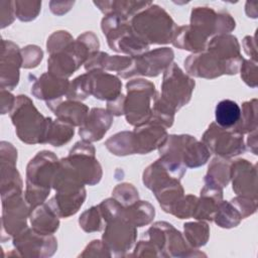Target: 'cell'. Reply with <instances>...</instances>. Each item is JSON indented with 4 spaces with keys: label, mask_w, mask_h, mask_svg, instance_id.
I'll return each instance as SVG.
<instances>
[{
    "label": "cell",
    "mask_w": 258,
    "mask_h": 258,
    "mask_svg": "<svg viewBox=\"0 0 258 258\" xmlns=\"http://www.w3.org/2000/svg\"><path fill=\"white\" fill-rule=\"evenodd\" d=\"M14 246L26 256H50L56 249V240L52 235H45L33 229L25 228L14 237Z\"/></svg>",
    "instance_id": "4fadbf2b"
},
{
    "label": "cell",
    "mask_w": 258,
    "mask_h": 258,
    "mask_svg": "<svg viewBox=\"0 0 258 258\" xmlns=\"http://www.w3.org/2000/svg\"><path fill=\"white\" fill-rule=\"evenodd\" d=\"M231 179L233 190L242 197L257 200L256 166L246 159H238L231 164Z\"/></svg>",
    "instance_id": "9a60e30c"
},
{
    "label": "cell",
    "mask_w": 258,
    "mask_h": 258,
    "mask_svg": "<svg viewBox=\"0 0 258 258\" xmlns=\"http://www.w3.org/2000/svg\"><path fill=\"white\" fill-rule=\"evenodd\" d=\"M46 105L53 111L58 120L72 126H81L89 114V108L87 106L74 100L67 99L66 101H61L59 99L46 102Z\"/></svg>",
    "instance_id": "44dd1931"
},
{
    "label": "cell",
    "mask_w": 258,
    "mask_h": 258,
    "mask_svg": "<svg viewBox=\"0 0 258 258\" xmlns=\"http://www.w3.org/2000/svg\"><path fill=\"white\" fill-rule=\"evenodd\" d=\"M18 138L27 143H45L48 118H44L26 96H18L10 111Z\"/></svg>",
    "instance_id": "3957f363"
},
{
    "label": "cell",
    "mask_w": 258,
    "mask_h": 258,
    "mask_svg": "<svg viewBox=\"0 0 258 258\" xmlns=\"http://www.w3.org/2000/svg\"><path fill=\"white\" fill-rule=\"evenodd\" d=\"M189 25L209 37L214 34H228L235 28V20L225 11L217 13L211 7H195Z\"/></svg>",
    "instance_id": "8fae6325"
},
{
    "label": "cell",
    "mask_w": 258,
    "mask_h": 258,
    "mask_svg": "<svg viewBox=\"0 0 258 258\" xmlns=\"http://www.w3.org/2000/svg\"><path fill=\"white\" fill-rule=\"evenodd\" d=\"M80 226L86 232L100 231L103 229V224L105 223L104 218L101 214L99 206L92 207L82 214L79 220Z\"/></svg>",
    "instance_id": "d590c367"
},
{
    "label": "cell",
    "mask_w": 258,
    "mask_h": 258,
    "mask_svg": "<svg viewBox=\"0 0 258 258\" xmlns=\"http://www.w3.org/2000/svg\"><path fill=\"white\" fill-rule=\"evenodd\" d=\"M243 47L245 52L253 58V61L257 60V52H256V44L255 40L251 36H246L243 40Z\"/></svg>",
    "instance_id": "b9f144b4"
},
{
    "label": "cell",
    "mask_w": 258,
    "mask_h": 258,
    "mask_svg": "<svg viewBox=\"0 0 258 258\" xmlns=\"http://www.w3.org/2000/svg\"><path fill=\"white\" fill-rule=\"evenodd\" d=\"M227 158L219 157L212 160L205 180H210L221 187L227 186L231 179V164Z\"/></svg>",
    "instance_id": "4dcf8cb0"
},
{
    "label": "cell",
    "mask_w": 258,
    "mask_h": 258,
    "mask_svg": "<svg viewBox=\"0 0 258 258\" xmlns=\"http://www.w3.org/2000/svg\"><path fill=\"white\" fill-rule=\"evenodd\" d=\"M50 5V10L52 13L56 14V15H61L63 13H66V11L62 9L64 8H69L71 9L72 5H74V2H55V1H51L49 3Z\"/></svg>",
    "instance_id": "7bdbcfd3"
},
{
    "label": "cell",
    "mask_w": 258,
    "mask_h": 258,
    "mask_svg": "<svg viewBox=\"0 0 258 258\" xmlns=\"http://www.w3.org/2000/svg\"><path fill=\"white\" fill-rule=\"evenodd\" d=\"M206 50L228 62L242 58L240 54V44L236 36L231 34H218L214 36L209 40Z\"/></svg>",
    "instance_id": "603a6c76"
},
{
    "label": "cell",
    "mask_w": 258,
    "mask_h": 258,
    "mask_svg": "<svg viewBox=\"0 0 258 258\" xmlns=\"http://www.w3.org/2000/svg\"><path fill=\"white\" fill-rule=\"evenodd\" d=\"M58 218L47 203L36 207L30 213L32 229L45 235H52L58 229Z\"/></svg>",
    "instance_id": "484cf974"
},
{
    "label": "cell",
    "mask_w": 258,
    "mask_h": 258,
    "mask_svg": "<svg viewBox=\"0 0 258 258\" xmlns=\"http://www.w3.org/2000/svg\"><path fill=\"white\" fill-rule=\"evenodd\" d=\"M195 81L174 62L165 71L161 85V97L176 111L186 105L191 97Z\"/></svg>",
    "instance_id": "ba28073f"
},
{
    "label": "cell",
    "mask_w": 258,
    "mask_h": 258,
    "mask_svg": "<svg viewBox=\"0 0 258 258\" xmlns=\"http://www.w3.org/2000/svg\"><path fill=\"white\" fill-rule=\"evenodd\" d=\"M131 56L109 55L106 52L96 51L89 56L85 62L86 71H114L118 74L129 68L131 63Z\"/></svg>",
    "instance_id": "cb8c5ba5"
},
{
    "label": "cell",
    "mask_w": 258,
    "mask_h": 258,
    "mask_svg": "<svg viewBox=\"0 0 258 258\" xmlns=\"http://www.w3.org/2000/svg\"><path fill=\"white\" fill-rule=\"evenodd\" d=\"M158 149L160 156L179 162L185 167L204 165L210 157L206 145L190 135H169Z\"/></svg>",
    "instance_id": "8992f818"
},
{
    "label": "cell",
    "mask_w": 258,
    "mask_h": 258,
    "mask_svg": "<svg viewBox=\"0 0 258 258\" xmlns=\"http://www.w3.org/2000/svg\"><path fill=\"white\" fill-rule=\"evenodd\" d=\"M151 3L146 1H94V4L106 15L116 13L127 19H131Z\"/></svg>",
    "instance_id": "4316f807"
},
{
    "label": "cell",
    "mask_w": 258,
    "mask_h": 258,
    "mask_svg": "<svg viewBox=\"0 0 258 258\" xmlns=\"http://www.w3.org/2000/svg\"><path fill=\"white\" fill-rule=\"evenodd\" d=\"M15 16L21 21H30L37 17L40 11L39 1H13Z\"/></svg>",
    "instance_id": "8d00e7d4"
},
{
    "label": "cell",
    "mask_w": 258,
    "mask_h": 258,
    "mask_svg": "<svg viewBox=\"0 0 258 258\" xmlns=\"http://www.w3.org/2000/svg\"><path fill=\"white\" fill-rule=\"evenodd\" d=\"M235 131L244 134L257 130V100L252 99L242 106L239 122L233 128Z\"/></svg>",
    "instance_id": "1f68e13d"
},
{
    "label": "cell",
    "mask_w": 258,
    "mask_h": 258,
    "mask_svg": "<svg viewBox=\"0 0 258 258\" xmlns=\"http://www.w3.org/2000/svg\"><path fill=\"white\" fill-rule=\"evenodd\" d=\"M87 78L89 93L95 98L110 102L121 95L122 83L117 77L98 70L87 73Z\"/></svg>",
    "instance_id": "ac0fdd59"
},
{
    "label": "cell",
    "mask_w": 258,
    "mask_h": 258,
    "mask_svg": "<svg viewBox=\"0 0 258 258\" xmlns=\"http://www.w3.org/2000/svg\"><path fill=\"white\" fill-rule=\"evenodd\" d=\"M134 32L148 45L172 41L177 29L170 15L160 6L151 3L130 19Z\"/></svg>",
    "instance_id": "6da1fadb"
},
{
    "label": "cell",
    "mask_w": 258,
    "mask_h": 258,
    "mask_svg": "<svg viewBox=\"0 0 258 258\" xmlns=\"http://www.w3.org/2000/svg\"><path fill=\"white\" fill-rule=\"evenodd\" d=\"M127 96L124 103V115L129 124L137 127L146 124L151 119L152 101L157 93L154 85L143 79L127 83Z\"/></svg>",
    "instance_id": "5b68a950"
},
{
    "label": "cell",
    "mask_w": 258,
    "mask_h": 258,
    "mask_svg": "<svg viewBox=\"0 0 258 258\" xmlns=\"http://www.w3.org/2000/svg\"><path fill=\"white\" fill-rule=\"evenodd\" d=\"M74 133V126L58 119L53 121L51 118H48L45 143L53 146H61L71 140Z\"/></svg>",
    "instance_id": "f546056e"
},
{
    "label": "cell",
    "mask_w": 258,
    "mask_h": 258,
    "mask_svg": "<svg viewBox=\"0 0 258 258\" xmlns=\"http://www.w3.org/2000/svg\"><path fill=\"white\" fill-rule=\"evenodd\" d=\"M241 215L231 202H221L215 212L213 221L222 228H233L240 224Z\"/></svg>",
    "instance_id": "d6a6232c"
},
{
    "label": "cell",
    "mask_w": 258,
    "mask_h": 258,
    "mask_svg": "<svg viewBox=\"0 0 258 258\" xmlns=\"http://www.w3.org/2000/svg\"><path fill=\"white\" fill-rule=\"evenodd\" d=\"M101 28L114 51L126 53L131 57L148 51L149 45L134 32L130 20L119 14H107L102 19Z\"/></svg>",
    "instance_id": "277c9868"
},
{
    "label": "cell",
    "mask_w": 258,
    "mask_h": 258,
    "mask_svg": "<svg viewBox=\"0 0 258 258\" xmlns=\"http://www.w3.org/2000/svg\"><path fill=\"white\" fill-rule=\"evenodd\" d=\"M72 41H74V38L72 37V35L69 32L55 31L47 39V43H46L47 51L49 52V54H52V53L58 51L59 49L63 48L64 46H67Z\"/></svg>",
    "instance_id": "f35d334b"
},
{
    "label": "cell",
    "mask_w": 258,
    "mask_h": 258,
    "mask_svg": "<svg viewBox=\"0 0 258 258\" xmlns=\"http://www.w3.org/2000/svg\"><path fill=\"white\" fill-rule=\"evenodd\" d=\"M22 55V67L25 69H30L37 67L39 61L42 59V50L35 45H28L21 49Z\"/></svg>",
    "instance_id": "ab89813d"
},
{
    "label": "cell",
    "mask_w": 258,
    "mask_h": 258,
    "mask_svg": "<svg viewBox=\"0 0 258 258\" xmlns=\"http://www.w3.org/2000/svg\"><path fill=\"white\" fill-rule=\"evenodd\" d=\"M58 160L51 151L38 152L28 163L26 170L25 201L32 211L47 198Z\"/></svg>",
    "instance_id": "7a4b0ae2"
},
{
    "label": "cell",
    "mask_w": 258,
    "mask_h": 258,
    "mask_svg": "<svg viewBox=\"0 0 258 258\" xmlns=\"http://www.w3.org/2000/svg\"><path fill=\"white\" fill-rule=\"evenodd\" d=\"M3 232L9 236H17L26 228V218L31 210L22 192L2 197Z\"/></svg>",
    "instance_id": "7c38bea8"
},
{
    "label": "cell",
    "mask_w": 258,
    "mask_h": 258,
    "mask_svg": "<svg viewBox=\"0 0 258 258\" xmlns=\"http://www.w3.org/2000/svg\"><path fill=\"white\" fill-rule=\"evenodd\" d=\"M113 198L124 208L138 201V191L130 183L118 184L113 190Z\"/></svg>",
    "instance_id": "74e56055"
},
{
    "label": "cell",
    "mask_w": 258,
    "mask_h": 258,
    "mask_svg": "<svg viewBox=\"0 0 258 258\" xmlns=\"http://www.w3.org/2000/svg\"><path fill=\"white\" fill-rule=\"evenodd\" d=\"M135 228L123 218L112 220L106 224L103 243L108 250L122 254L128 251L135 242Z\"/></svg>",
    "instance_id": "5bb4252c"
},
{
    "label": "cell",
    "mask_w": 258,
    "mask_h": 258,
    "mask_svg": "<svg viewBox=\"0 0 258 258\" xmlns=\"http://www.w3.org/2000/svg\"><path fill=\"white\" fill-rule=\"evenodd\" d=\"M173 55L172 49L168 47L146 51L140 55L133 56L131 58L129 68L118 75L122 78H129L139 75L156 77L171 64Z\"/></svg>",
    "instance_id": "30bf717a"
},
{
    "label": "cell",
    "mask_w": 258,
    "mask_h": 258,
    "mask_svg": "<svg viewBox=\"0 0 258 258\" xmlns=\"http://www.w3.org/2000/svg\"><path fill=\"white\" fill-rule=\"evenodd\" d=\"M154 214V208L149 203L137 201L131 206L124 208L123 219L134 227H142L153 220Z\"/></svg>",
    "instance_id": "f1b7e54d"
},
{
    "label": "cell",
    "mask_w": 258,
    "mask_h": 258,
    "mask_svg": "<svg viewBox=\"0 0 258 258\" xmlns=\"http://www.w3.org/2000/svg\"><path fill=\"white\" fill-rule=\"evenodd\" d=\"M243 57L233 61H224L208 50L190 54L184 60L186 72L198 78L215 79L222 75H235L240 70Z\"/></svg>",
    "instance_id": "52a82bcc"
},
{
    "label": "cell",
    "mask_w": 258,
    "mask_h": 258,
    "mask_svg": "<svg viewBox=\"0 0 258 258\" xmlns=\"http://www.w3.org/2000/svg\"><path fill=\"white\" fill-rule=\"evenodd\" d=\"M241 116L240 106L232 100L220 101L215 109L216 124L225 129H233Z\"/></svg>",
    "instance_id": "83f0119b"
},
{
    "label": "cell",
    "mask_w": 258,
    "mask_h": 258,
    "mask_svg": "<svg viewBox=\"0 0 258 258\" xmlns=\"http://www.w3.org/2000/svg\"><path fill=\"white\" fill-rule=\"evenodd\" d=\"M105 145L110 152L118 156L135 154L132 140V132H119L114 136L110 137L106 141Z\"/></svg>",
    "instance_id": "836d02e7"
},
{
    "label": "cell",
    "mask_w": 258,
    "mask_h": 258,
    "mask_svg": "<svg viewBox=\"0 0 258 258\" xmlns=\"http://www.w3.org/2000/svg\"><path fill=\"white\" fill-rule=\"evenodd\" d=\"M20 67H22L21 50L12 41L2 40L1 89L13 90L19 81Z\"/></svg>",
    "instance_id": "2e32d148"
},
{
    "label": "cell",
    "mask_w": 258,
    "mask_h": 258,
    "mask_svg": "<svg viewBox=\"0 0 258 258\" xmlns=\"http://www.w3.org/2000/svg\"><path fill=\"white\" fill-rule=\"evenodd\" d=\"M113 122V115L106 109L93 108L80 126V136L89 142L103 138Z\"/></svg>",
    "instance_id": "d6986e66"
},
{
    "label": "cell",
    "mask_w": 258,
    "mask_h": 258,
    "mask_svg": "<svg viewBox=\"0 0 258 258\" xmlns=\"http://www.w3.org/2000/svg\"><path fill=\"white\" fill-rule=\"evenodd\" d=\"M257 62L251 59H243L242 66L240 68L241 71V78L243 81L252 88L257 87Z\"/></svg>",
    "instance_id": "60d3db41"
},
{
    "label": "cell",
    "mask_w": 258,
    "mask_h": 258,
    "mask_svg": "<svg viewBox=\"0 0 258 258\" xmlns=\"http://www.w3.org/2000/svg\"><path fill=\"white\" fill-rule=\"evenodd\" d=\"M164 127L148 122L141 126L135 127L132 131V140L135 153L146 154L159 148L167 138Z\"/></svg>",
    "instance_id": "e0dca14e"
},
{
    "label": "cell",
    "mask_w": 258,
    "mask_h": 258,
    "mask_svg": "<svg viewBox=\"0 0 258 258\" xmlns=\"http://www.w3.org/2000/svg\"><path fill=\"white\" fill-rule=\"evenodd\" d=\"M86 199V189L78 192L59 194L56 192L47 204L59 218H68L78 212Z\"/></svg>",
    "instance_id": "d4e9b609"
},
{
    "label": "cell",
    "mask_w": 258,
    "mask_h": 258,
    "mask_svg": "<svg viewBox=\"0 0 258 258\" xmlns=\"http://www.w3.org/2000/svg\"><path fill=\"white\" fill-rule=\"evenodd\" d=\"M208 38L206 34L194 26L184 25L177 27L171 42L177 48L201 52L206 50L209 42Z\"/></svg>",
    "instance_id": "7402d4cb"
},
{
    "label": "cell",
    "mask_w": 258,
    "mask_h": 258,
    "mask_svg": "<svg viewBox=\"0 0 258 258\" xmlns=\"http://www.w3.org/2000/svg\"><path fill=\"white\" fill-rule=\"evenodd\" d=\"M203 143L209 151L223 158L239 155L245 151L243 134L212 123L203 135Z\"/></svg>",
    "instance_id": "9c48e42d"
},
{
    "label": "cell",
    "mask_w": 258,
    "mask_h": 258,
    "mask_svg": "<svg viewBox=\"0 0 258 258\" xmlns=\"http://www.w3.org/2000/svg\"><path fill=\"white\" fill-rule=\"evenodd\" d=\"M70 83L67 79L58 78L50 73L43 74L31 87V93L37 99L46 102L59 100L67 95Z\"/></svg>",
    "instance_id": "ffe728a7"
},
{
    "label": "cell",
    "mask_w": 258,
    "mask_h": 258,
    "mask_svg": "<svg viewBox=\"0 0 258 258\" xmlns=\"http://www.w3.org/2000/svg\"><path fill=\"white\" fill-rule=\"evenodd\" d=\"M184 235L192 247H200L207 243L209 238V226L205 222L186 223L183 226Z\"/></svg>",
    "instance_id": "e575fe53"
}]
</instances>
